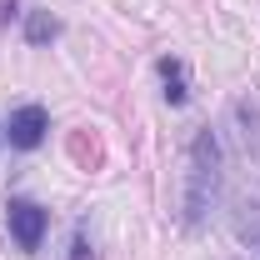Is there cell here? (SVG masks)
<instances>
[{
  "mask_svg": "<svg viewBox=\"0 0 260 260\" xmlns=\"http://www.w3.org/2000/svg\"><path fill=\"white\" fill-rule=\"evenodd\" d=\"M215 165H220L215 135H210V130H200V140H195V165H190V195H185L190 220H200V215H205V205L215 200Z\"/></svg>",
  "mask_w": 260,
  "mask_h": 260,
  "instance_id": "cell-1",
  "label": "cell"
},
{
  "mask_svg": "<svg viewBox=\"0 0 260 260\" xmlns=\"http://www.w3.org/2000/svg\"><path fill=\"white\" fill-rule=\"evenodd\" d=\"M5 220H10V235H15L20 250H35V245L45 240V225H50V215H45L35 200H10V205H5Z\"/></svg>",
  "mask_w": 260,
  "mask_h": 260,
  "instance_id": "cell-2",
  "label": "cell"
},
{
  "mask_svg": "<svg viewBox=\"0 0 260 260\" xmlns=\"http://www.w3.org/2000/svg\"><path fill=\"white\" fill-rule=\"evenodd\" d=\"M45 130H50L45 105H20V110L10 115V145H15V150H35V145L45 140Z\"/></svg>",
  "mask_w": 260,
  "mask_h": 260,
  "instance_id": "cell-3",
  "label": "cell"
},
{
  "mask_svg": "<svg viewBox=\"0 0 260 260\" xmlns=\"http://www.w3.org/2000/svg\"><path fill=\"white\" fill-rule=\"evenodd\" d=\"M160 80H165V100H170V105H180V100L190 95V90H185V65L170 60V55L160 60Z\"/></svg>",
  "mask_w": 260,
  "mask_h": 260,
  "instance_id": "cell-4",
  "label": "cell"
},
{
  "mask_svg": "<svg viewBox=\"0 0 260 260\" xmlns=\"http://www.w3.org/2000/svg\"><path fill=\"white\" fill-rule=\"evenodd\" d=\"M25 35H30V45H45V40H55V35H60V20H55L50 10H30Z\"/></svg>",
  "mask_w": 260,
  "mask_h": 260,
  "instance_id": "cell-5",
  "label": "cell"
},
{
  "mask_svg": "<svg viewBox=\"0 0 260 260\" xmlns=\"http://www.w3.org/2000/svg\"><path fill=\"white\" fill-rule=\"evenodd\" d=\"M90 255V245H85V235H75V245H70V260H85Z\"/></svg>",
  "mask_w": 260,
  "mask_h": 260,
  "instance_id": "cell-6",
  "label": "cell"
},
{
  "mask_svg": "<svg viewBox=\"0 0 260 260\" xmlns=\"http://www.w3.org/2000/svg\"><path fill=\"white\" fill-rule=\"evenodd\" d=\"M255 245H260V235H255Z\"/></svg>",
  "mask_w": 260,
  "mask_h": 260,
  "instance_id": "cell-7",
  "label": "cell"
}]
</instances>
